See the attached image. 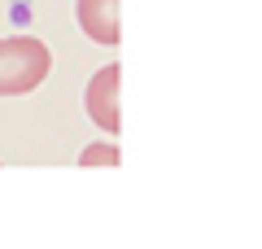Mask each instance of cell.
<instances>
[{"label":"cell","instance_id":"obj_3","mask_svg":"<svg viewBox=\"0 0 262 249\" xmlns=\"http://www.w3.org/2000/svg\"><path fill=\"white\" fill-rule=\"evenodd\" d=\"M75 18H79V31L96 44L114 48L118 44V0H75Z\"/></svg>","mask_w":262,"mask_h":249},{"label":"cell","instance_id":"obj_4","mask_svg":"<svg viewBox=\"0 0 262 249\" xmlns=\"http://www.w3.org/2000/svg\"><path fill=\"white\" fill-rule=\"evenodd\" d=\"M118 162V144H92L79 153V166H114Z\"/></svg>","mask_w":262,"mask_h":249},{"label":"cell","instance_id":"obj_2","mask_svg":"<svg viewBox=\"0 0 262 249\" xmlns=\"http://www.w3.org/2000/svg\"><path fill=\"white\" fill-rule=\"evenodd\" d=\"M118 70L122 66H101V70L88 79V88H83V110H88V118L96 122V127L105 131V136H118Z\"/></svg>","mask_w":262,"mask_h":249},{"label":"cell","instance_id":"obj_1","mask_svg":"<svg viewBox=\"0 0 262 249\" xmlns=\"http://www.w3.org/2000/svg\"><path fill=\"white\" fill-rule=\"evenodd\" d=\"M53 70V53L35 35H5L0 39V96H27Z\"/></svg>","mask_w":262,"mask_h":249}]
</instances>
